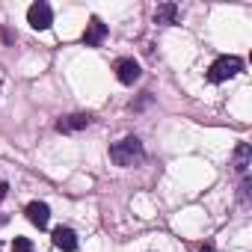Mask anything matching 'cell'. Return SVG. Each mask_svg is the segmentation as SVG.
Returning <instances> with one entry per match:
<instances>
[{"instance_id":"obj_1","label":"cell","mask_w":252,"mask_h":252,"mask_svg":"<svg viewBox=\"0 0 252 252\" xmlns=\"http://www.w3.org/2000/svg\"><path fill=\"white\" fill-rule=\"evenodd\" d=\"M143 158H146V149H143V143L137 137H125V140H119V143L110 146V160L116 166H134Z\"/></svg>"},{"instance_id":"obj_2","label":"cell","mask_w":252,"mask_h":252,"mask_svg":"<svg viewBox=\"0 0 252 252\" xmlns=\"http://www.w3.org/2000/svg\"><path fill=\"white\" fill-rule=\"evenodd\" d=\"M240 68H243V63H240L237 57H220V60H214V65L208 68V80H211V83H222V80L240 74Z\"/></svg>"},{"instance_id":"obj_3","label":"cell","mask_w":252,"mask_h":252,"mask_svg":"<svg viewBox=\"0 0 252 252\" xmlns=\"http://www.w3.org/2000/svg\"><path fill=\"white\" fill-rule=\"evenodd\" d=\"M27 21H30V27L33 30H48L51 24H54V12H51V6L48 3H33L30 9H27Z\"/></svg>"},{"instance_id":"obj_4","label":"cell","mask_w":252,"mask_h":252,"mask_svg":"<svg viewBox=\"0 0 252 252\" xmlns=\"http://www.w3.org/2000/svg\"><path fill=\"white\" fill-rule=\"evenodd\" d=\"M104 39H107V24L92 15L89 24H86V30H83V45L86 48H98V45H104Z\"/></svg>"},{"instance_id":"obj_5","label":"cell","mask_w":252,"mask_h":252,"mask_svg":"<svg viewBox=\"0 0 252 252\" xmlns=\"http://www.w3.org/2000/svg\"><path fill=\"white\" fill-rule=\"evenodd\" d=\"M116 77H119V83H125V86H131V83H137L140 80V63L137 60H116Z\"/></svg>"},{"instance_id":"obj_6","label":"cell","mask_w":252,"mask_h":252,"mask_svg":"<svg viewBox=\"0 0 252 252\" xmlns=\"http://www.w3.org/2000/svg\"><path fill=\"white\" fill-rule=\"evenodd\" d=\"M89 122H92V116H89V113H71V116H65V119H60V122H57V131H60V134L83 131V128H89Z\"/></svg>"},{"instance_id":"obj_7","label":"cell","mask_w":252,"mask_h":252,"mask_svg":"<svg viewBox=\"0 0 252 252\" xmlns=\"http://www.w3.org/2000/svg\"><path fill=\"white\" fill-rule=\"evenodd\" d=\"M24 214H27V220H30L36 228H48V222H51V208H48L45 202H30Z\"/></svg>"},{"instance_id":"obj_8","label":"cell","mask_w":252,"mask_h":252,"mask_svg":"<svg viewBox=\"0 0 252 252\" xmlns=\"http://www.w3.org/2000/svg\"><path fill=\"white\" fill-rule=\"evenodd\" d=\"M54 246L63 249V252H74L77 249V234L68 225H60V228H54Z\"/></svg>"},{"instance_id":"obj_9","label":"cell","mask_w":252,"mask_h":252,"mask_svg":"<svg viewBox=\"0 0 252 252\" xmlns=\"http://www.w3.org/2000/svg\"><path fill=\"white\" fill-rule=\"evenodd\" d=\"M231 166H234V172H240V175L249 172V166H252V149H249V143H240V146L234 149V160H231Z\"/></svg>"},{"instance_id":"obj_10","label":"cell","mask_w":252,"mask_h":252,"mask_svg":"<svg viewBox=\"0 0 252 252\" xmlns=\"http://www.w3.org/2000/svg\"><path fill=\"white\" fill-rule=\"evenodd\" d=\"M175 18H178V6L175 3H163L155 12V24H175Z\"/></svg>"},{"instance_id":"obj_11","label":"cell","mask_w":252,"mask_h":252,"mask_svg":"<svg viewBox=\"0 0 252 252\" xmlns=\"http://www.w3.org/2000/svg\"><path fill=\"white\" fill-rule=\"evenodd\" d=\"M12 252H33L30 237H15V240H12Z\"/></svg>"},{"instance_id":"obj_12","label":"cell","mask_w":252,"mask_h":252,"mask_svg":"<svg viewBox=\"0 0 252 252\" xmlns=\"http://www.w3.org/2000/svg\"><path fill=\"white\" fill-rule=\"evenodd\" d=\"M6 193H9V187H6V181H0V199H3Z\"/></svg>"},{"instance_id":"obj_13","label":"cell","mask_w":252,"mask_h":252,"mask_svg":"<svg viewBox=\"0 0 252 252\" xmlns=\"http://www.w3.org/2000/svg\"><path fill=\"white\" fill-rule=\"evenodd\" d=\"M199 252H214V246H211V243H202V246H199Z\"/></svg>"},{"instance_id":"obj_14","label":"cell","mask_w":252,"mask_h":252,"mask_svg":"<svg viewBox=\"0 0 252 252\" xmlns=\"http://www.w3.org/2000/svg\"><path fill=\"white\" fill-rule=\"evenodd\" d=\"M3 222H6V217H0V225H3Z\"/></svg>"}]
</instances>
